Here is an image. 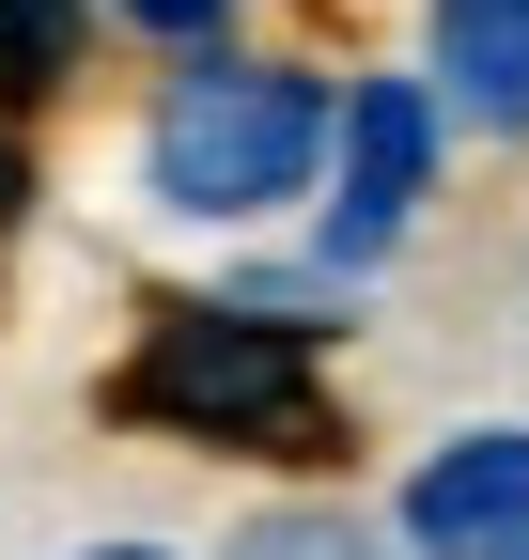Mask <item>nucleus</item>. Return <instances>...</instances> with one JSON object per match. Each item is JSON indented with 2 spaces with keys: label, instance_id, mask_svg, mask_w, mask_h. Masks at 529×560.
Listing matches in <instances>:
<instances>
[{
  "label": "nucleus",
  "instance_id": "obj_2",
  "mask_svg": "<svg viewBox=\"0 0 529 560\" xmlns=\"http://www.w3.org/2000/svg\"><path fill=\"white\" fill-rule=\"evenodd\" d=\"M125 420H172V436H219V452H311L327 436L311 327L249 312V296H172L125 359Z\"/></svg>",
  "mask_w": 529,
  "mask_h": 560
},
{
  "label": "nucleus",
  "instance_id": "obj_5",
  "mask_svg": "<svg viewBox=\"0 0 529 560\" xmlns=\"http://www.w3.org/2000/svg\"><path fill=\"white\" fill-rule=\"evenodd\" d=\"M436 109L529 125V0H436Z\"/></svg>",
  "mask_w": 529,
  "mask_h": 560
},
{
  "label": "nucleus",
  "instance_id": "obj_7",
  "mask_svg": "<svg viewBox=\"0 0 529 560\" xmlns=\"http://www.w3.org/2000/svg\"><path fill=\"white\" fill-rule=\"evenodd\" d=\"M94 16H125L141 47H187V62H203V47L234 32V0H94Z\"/></svg>",
  "mask_w": 529,
  "mask_h": 560
},
{
  "label": "nucleus",
  "instance_id": "obj_6",
  "mask_svg": "<svg viewBox=\"0 0 529 560\" xmlns=\"http://www.w3.org/2000/svg\"><path fill=\"white\" fill-rule=\"evenodd\" d=\"M79 16L94 0H0V94H47L62 62H79Z\"/></svg>",
  "mask_w": 529,
  "mask_h": 560
},
{
  "label": "nucleus",
  "instance_id": "obj_1",
  "mask_svg": "<svg viewBox=\"0 0 529 560\" xmlns=\"http://www.w3.org/2000/svg\"><path fill=\"white\" fill-rule=\"evenodd\" d=\"M311 172H327V79H311V62H234V47H203V62L156 94V125H141V187L172 202V219H219V234L311 202Z\"/></svg>",
  "mask_w": 529,
  "mask_h": 560
},
{
  "label": "nucleus",
  "instance_id": "obj_8",
  "mask_svg": "<svg viewBox=\"0 0 529 560\" xmlns=\"http://www.w3.org/2000/svg\"><path fill=\"white\" fill-rule=\"evenodd\" d=\"M79 560H172V545H79Z\"/></svg>",
  "mask_w": 529,
  "mask_h": 560
},
{
  "label": "nucleus",
  "instance_id": "obj_3",
  "mask_svg": "<svg viewBox=\"0 0 529 560\" xmlns=\"http://www.w3.org/2000/svg\"><path fill=\"white\" fill-rule=\"evenodd\" d=\"M436 79H358V94H327V265H374L389 234L421 219V187H436Z\"/></svg>",
  "mask_w": 529,
  "mask_h": 560
},
{
  "label": "nucleus",
  "instance_id": "obj_9",
  "mask_svg": "<svg viewBox=\"0 0 529 560\" xmlns=\"http://www.w3.org/2000/svg\"><path fill=\"white\" fill-rule=\"evenodd\" d=\"M0 219H16V140H0Z\"/></svg>",
  "mask_w": 529,
  "mask_h": 560
},
{
  "label": "nucleus",
  "instance_id": "obj_4",
  "mask_svg": "<svg viewBox=\"0 0 529 560\" xmlns=\"http://www.w3.org/2000/svg\"><path fill=\"white\" fill-rule=\"evenodd\" d=\"M405 545L421 560H529V436H451L405 482Z\"/></svg>",
  "mask_w": 529,
  "mask_h": 560
}]
</instances>
